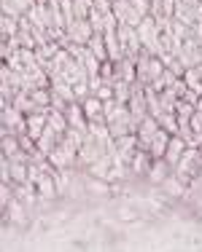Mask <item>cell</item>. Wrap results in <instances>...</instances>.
Listing matches in <instances>:
<instances>
[{
  "label": "cell",
  "mask_w": 202,
  "mask_h": 252,
  "mask_svg": "<svg viewBox=\"0 0 202 252\" xmlns=\"http://www.w3.org/2000/svg\"><path fill=\"white\" fill-rule=\"evenodd\" d=\"M49 161L57 166L59 172L68 169V166H73L76 161H79V142H76L70 134H65L62 140H59V145L54 148V151H51Z\"/></svg>",
  "instance_id": "1"
},
{
  "label": "cell",
  "mask_w": 202,
  "mask_h": 252,
  "mask_svg": "<svg viewBox=\"0 0 202 252\" xmlns=\"http://www.w3.org/2000/svg\"><path fill=\"white\" fill-rule=\"evenodd\" d=\"M135 70H138V81L143 83V86H148V83H154L159 75L164 73V64H162V59H159V57L140 51L138 59H135Z\"/></svg>",
  "instance_id": "2"
},
{
  "label": "cell",
  "mask_w": 202,
  "mask_h": 252,
  "mask_svg": "<svg viewBox=\"0 0 202 252\" xmlns=\"http://www.w3.org/2000/svg\"><path fill=\"white\" fill-rule=\"evenodd\" d=\"M138 38L140 46H143L146 54H154V57H162V43H159V30H157V19L151 14L143 16V22L138 25Z\"/></svg>",
  "instance_id": "3"
},
{
  "label": "cell",
  "mask_w": 202,
  "mask_h": 252,
  "mask_svg": "<svg viewBox=\"0 0 202 252\" xmlns=\"http://www.w3.org/2000/svg\"><path fill=\"white\" fill-rule=\"evenodd\" d=\"M3 134H27V116L16 110L11 102H3Z\"/></svg>",
  "instance_id": "4"
},
{
  "label": "cell",
  "mask_w": 202,
  "mask_h": 252,
  "mask_svg": "<svg viewBox=\"0 0 202 252\" xmlns=\"http://www.w3.org/2000/svg\"><path fill=\"white\" fill-rule=\"evenodd\" d=\"M116 35H119V40H121V51H124V57L138 59V54L143 51V46H140V38H138V27H132V25H121V22H119Z\"/></svg>",
  "instance_id": "5"
},
{
  "label": "cell",
  "mask_w": 202,
  "mask_h": 252,
  "mask_svg": "<svg viewBox=\"0 0 202 252\" xmlns=\"http://www.w3.org/2000/svg\"><path fill=\"white\" fill-rule=\"evenodd\" d=\"M108 151L114 153L116 158H121L124 164H129V161H132V156L138 153V134H124V137H116V140L108 145Z\"/></svg>",
  "instance_id": "6"
},
{
  "label": "cell",
  "mask_w": 202,
  "mask_h": 252,
  "mask_svg": "<svg viewBox=\"0 0 202 252\" xmlns=\"http://www.w3.org/2000/svg\"><path fill=\"white\" fill-rule=\"evenodd\" d=\"M105 153H108V145L100 142V140H94V137L89 134L86 140L79 145V164L89 166V164H94V161H97L100 156H105Z\"/></svg>",
  "instance_id": "7"
},
{
  "label": "cell",
  "mask_w": 202,
  "mask_h": 252,
  "mask_svg": "<svg viewBox=\"0 0 202 252\" xmlns=\"http://www.w3.org/2000/svg\"><path fill=\"white\" fill-rule=\"evenodd\" d=\"M111 11H114V16L121 25H132V27H138L140 22H143V14H140L138 8H135L129 0H114V5H111Z\"/></svg>",
  "instance_id": "8"
},
{
  "label": "cell",
  "mask_w": 202,
  "mask_h": 252,
  "mask_svg": "<svg viewBox=\"0 0 202 252\" xmlns=\"http://www.w3.org/2000/svg\"><path fill=\"white\" fill-rule=\"evenodd\" d=\"M127 107H129V113H132V118H135L138 124H140V121H143V118L148 116L146 92H143V83H140V81H135V83H132V97H129Z\"/></svg>",
  "instance_id": "9"
},
{
  "label": "cell",
  "mask_w": 202,
  "mask_h": 252,
  "mask_svg": "<svg viewBox=\"0 0 202 252\" xmlns=\"http://www.w3.org/2000/svg\"><path fill=\"white\" fill-rule=\"evenodd\" d=\"M65 32H68V38L73 40V43L86 46L89 40H92L94 30H92V25H89V19H73L68 27H65Z\"/></svg>",
  "instance_id": "10"
},
{
  "label": "cell",
  "mask_w": 202,
  "mask_h": 252,
  "mask_svg": "<svg viewBox=\"0 0 202 252\" xmlns=\"http://www.w3.org/2000/svg\"><path fill=\"white\" fill-rule=\"evenodd\" d=\"M157 131H159V121L154 116H146L143 121L138 124V131H135V134H138V148L140 151H146V145L151 142V137L157 134Z\"/></svg>",
  "instance_id": "11"
},
{
  "label": "cell",
  "mask_w": 202,
  "mask_h": 252,
  "mask_svg": "<svg viewBox=\"0 0 202 252\" xmlns=\"http://www.w3.org/2000/svg\"><path fill=\"white\" fill-rule=\"evenodd\" d=\"M81 107H84V116H86L89 124L92 121H105V102L97 99L94 94H89V97L81 102Z\"/></svg>",
  "instance_id": "12"
},
{
  "label": "cell",
  "mask_w": 202,
  "mask_h": 252,
  "mask_svg": "<svg viewBox=\"0 0 202 252\" xmlns=\"http://www.w3.org/2000/svg\"><path fill=\"white\" fill-rule=\"evenodd\" d=\"M167 142H170V134L159 126V131L151 137V142L146 145V153L151 156V158H164V151H167Z\"/></svg>",
  "instance_id": "13"
},
{
  "label": "cell",
  "mask_w": 202,
  "mask_h": 252,
  "mask_svg": "<svg viewBox=\"0 0 202 252\" xmlns=\"http://www.w3.org/2000/svg\"><path fill=\"white\" fill-rule=\"evenodd\" d=\"M186 145H189V142L183 140L181 134H170V142H167V151H164V161H167L170 166H175L178 161H181V156H183V151H186Z\"/></svg>",
  "instance_id": "14"
},
{
  "label": "cell",
  "mask_w": 202,
  "mask_h": 252,
  "mask_svg": "<svg viewBox=\"0 0 202 252\" xmlns=\"http://www.w3.org/2000/svg\"><path fill=\"white\" fill-rule=\"evenodd\" d=\"M103 40H105V51H108V59H111V62H119V59H124L121 40H119V35H116V27L105 30V32H103Z\"/></svg>",
  "instance_id": "15"
},
{
  "label": "cell",
  "mask_w": 202,
  "mask_h": 252,
  "mask_svg": "<svg viewBox=\"0 0 202 252\" xmlns=\"http://www.w3.org/2000/svg\"><path fill=\"white\" fill-rule=\"evenodd\" d=\"M116 64V81H127V83H135L138 81V70H135V59H129V57H124V59H119Z\"/></svg>",
  "instance_id": "16"
},
{
  "label": "cell",
  "mask_w": 202,
  "mask_h": 252,
  "mask_svg": "<svg viewBox=\"0 0 202 252\" xmlns=\"http://www.w3.org/2000/svg\"><path fill=\"white\" fill-rule=\"evenodd\" d=\"M46 124H49V113H30L27 116V134L33 137V140H38V137L43 134Z\"/></svg>",
  "instance_id": "17"
},
{
  "label": "cell",
  "mask_w": 202,
  "mask_h": 252,
  "mask_svg": "<svg viewBox=\"0 0 202 252\" xmlns=\"http://www.w3.org/2000/svg\"><path fill=\"white\" fill-rule=\"evenodd\" d=\"M167 175H173V166H170L164 158H154L151 166H148V175H146V177L151 180V183H159V185H162V180L167 177Z\"/></svg>",
  "instance_id": "18"
},
{
  "label": "cell",
  "mask_w": 202,
  "mask_h": 252,
  "mask_svg": "<svg viewBox=\"0 0 202 252\" xmlns=\"http://www.w3.org/2000/svg\"><path fill=\"white\" fill-rule=\"evenodd\" d=\"M16 32H19V16H11V14L0 16V40H11Z\"/></svg>",
  "instance_id": "19"
},
{
  "label": "cell",
  "mask_w": 202,
  "mask_h": 252,
  "mask_svg": "<svg viewBox=\"0 0 202 252\" xmlns=\"http://www.w3.org/2000/svg\"><path fill=\"white\" fill-rule=\"evenodd\" d=\"M35 0H3V14L11 16H25L30 8H33Z\"/></svg>",
  "instance_id": "20"
},
{
  "label": "cell",
  "mask_w": 202,
  "mask_h": 252,
  "mask_svg": "<svg viewBox=\"0 0 202 252\" xmlns=\"http://www.w3.org/2000/svg\"><path fill=\"white\" fill-rule=\"evenodd\" d=\"M151 161H154L151 156L138 148V153L132 156V161H129V172H135V175H148V166H151Z\"/></svg>",
  "instance_id": "21"
},
{
  "label": "cell",
  "mask_w": 202,
  "mask_h": 252,
  "mask_svg": "<svg viewBox=\"0 0 202 252\" xmlns=\"http://www.w3.org/2000/svg\"><path fill=\"white\" fill-rule=\"evenodd\" d=\"M162 188L167 190L170 196H186V183L183 180H178L175 175H167L162 180Z\"/></svg>",
  "instance_id": "22"
},
{
  "label": "cell",
  "mask_w": 202,
  "mask_h": 252,
  "mask_svg": "<svg viewBox=\"0 0 202 252\" xmlns=\"http://www.w3.org/2000/svg\"><path fill=\"white\" fill-rule=\"evenodd\" d=\"M129 97H132V83H127V81H114V99L121 102V105H127Z\"/></svg>",
  "instance_id": "23"
},
{
  "label": "cell",
  "mask_w": 202,
  "mask_h": 252,
  "mask_svg": "<svg viewBox=\"0 0 202 252\" xmlns=\"http://www.w3.org/2000/svg\"><path fill=\"white\" fill-rule=\"evenodd\" d=\"M105 14H108V11H100V8H94V5H92V11H89V16H86L89 25H92V30L97 35L105 32Z\"/></svg>",
  "instance_id": "24"
},
{
  "label": "cell",
  "mask_w": 202,
  "mask_h": 252,
  "mask_svg": "<svg viewBox=\"0 0 202 252\" xmlns=\"http://www.w3.org/2000/svg\"><path fill=\"white\" fill-rule=\"evenodd\" d=\"M183 81H186V86L192 89V92H197L202 97V73L197 67H189L186 73H183Z\"/></svg>",
  "instance_id": "25"
},
{
  "label": "cell",
  "mask_w": 202,
  "mask_h": 252,
  "mask_svg": "<svg viewBox=\"0 0 202 252\" xmlns=\"http://www.w3.org/2000/svg\"><path fill=\"white\" fill-rule=\"evenodd\" d=\"M3 156H8V158H14L16 153L22 151V142H19V137L16 134H3Z\"/></svg>",
  "instance_id": "26"
},
{
  "label": "cell",
  "mask_w": 202,
  "mask_h": 252,
  "mask_svg": "<svg viewBox=\"0 0 202 252\" xmlns=\"http://www.w3.org/2000/svg\"><path fill=\"white\" fill-rule=\"evenodd\" d=\"M86 46H89V51H92L94 57L100 59V62H105V59H108V51H105V40H103V35L94 32V35H92V40H89Z\"/></svg>",
  "instance_id": "27"
},
{
  "label": "cell",
  "mask_w": 202,
  "mask_h": 252,
  "mask_svg": "<svg viewBox=\"0 0 202 252\" xmlns=\"http://www.w3.org/2000/svg\"><path fill=\"white\" fill-rule=\"evenodd\" d=\"M49 126H51V129H57L62 137L68 134V129H70V126H68V118H65V113H59V110H49Z\"/></svg>",
  "instance_id": "28"
},
{
  "label": "cell",
  "mask_w": 202,
  "mask_h": 252,
  "mask_svg": "<svg viewBox=\"0 0 202 252\" xmlns=\"http://www.w3.org/2000/svg\"><path fill=\"white\" fill-rule=\"evenodd\" d=\"M30 97L40 110H51V89H35V92H30Z\"/></svg>",
  "instance_id": "29"
},
{
  "label": "cell",
  "mask_w": 202,
  "mask_h": 252,
  "mask_svg": "<svg viewBox=\"0 0 202 252\" xmlns=\"http://www.w3.org/2000/svg\"><path fill=\"white\" fill-rule=\"evenodd\" d=\"M157 121H159V126H162L167 134H178V118H175V113H162Z\"/></svg>",
  "instance_id": "30"
},
{
  "label": "cell",
  "mask_w": 202,
  "mask_h": 252,
  "mask_svg": "<svg viewBox=\"0 0 202 252\" xmlns=\"http://www.w3.org/2000/svg\"><path fill=\"white\" fill-rule=\"evenodd\" d=\"M5 212H8V218L14 220V223H25V207H22V201H19V199L11 201Z\"/></svg>",
  "instance_id": "31"
},
{
  "label": "cell",
  "mask_w": 202,
  "mask_h": 252,
  "mask_svg": "<svg viewBox=\"0 0 202 252\" xmlns=\"http://www.w3.org/2000/svg\"><path fill=\"white\" fill-rule=\"evenodd\" d=\"M92 0H73V14H76V19H86L89 16V11H92Z\"/></svg>",
  "instance_id": "32"
},
{
  "label": "cell",
  "mask_w": 202,
  "mask_h": 252,
  "mask_svg": "<svg viewBox=\"0 0 202 252\" xmlns=\"http://www.w3.org/2000/svg\"><path fill=\"white\" fill-rule=\"evenodd\" d=\"M94 97H97V99H103V102H108V99H114V83H108V81H103V83H100V86L97 89H94Z\"/></svg>",
  "instance_id": "33"
},
{
  "label": "cell",
  "mask_w": 202,
  "mask_h": 252,
  "mask_svg": "<svg viewBox=\"0 0 202 252\" xmlns=\"http://www.w3.org/2000/svg\"><path fill=\"white\" fill-rule=\"evenodd\" d=\"M192 131H194V137H202V113L194 110V116H192Z\"/></svg>",
  "instance_id": "34"
},
{
  "label": "cell",
  "mask_w": 202,
  "mask_h": 252,
  "mask_svg": "<svg viewBox=\"0 0 202 252\" xmlns=\"http://www.w3.org/2000/svg\"><path fill=\"white\" fill-rule=\"evenodd\" d=\"M197 99H200V94L192 92V89H186V94H183V102H189V105H197Z\"/></svg>",
  "instance_id": "35"
},
{
  "label": "cell",
  "mask_w": 202,
  "mask_h": 252,
  "mask_svg": "<svg viewBox=\"0 0 202 252\" xmlns=\"http://www.w3.org/2000/svg\"><path fill=\"white\" fill-rule=\"evenodd\" d=\"M194 110H197V113H202V97L197 99V105H194Z\"/></svg>",
  "instance_id": "36"
}]
</instances>
